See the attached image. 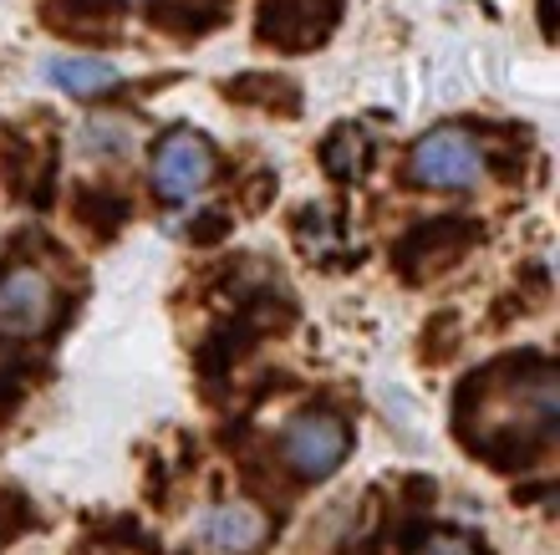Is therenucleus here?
<instances>
[{
    "mask_svg": "<svg viewBox=\"0 0 560 555\" xmlns=\"http://www.w3.org/2000/svg\"><path fill=\"white\" fill-rule=\"evenodd\" d=\"M82 148L88 153H128L133 148V128L122 117H92L82 128Z\"/></svg>",
    "mask_w": 560,
    "mask_h": 555,
    "instance_id": "nucleus-7",
    "label": "nucleus"
},
{
    "mask_svg": "<svg viewBox=\"0 0 560 555\" xmlns=\"http://www.w3.org/2000/svg\"><path fill=\"white\" fill-rule=\"evenodd\" d=\"M266 535H270V520L255 510V505H240V499L214 505V510L205 514L209 555H255L266 545Z\"/></svg>",
    "mask_w": 560,
    "mask_h": 555,
    "instance_id": "nucleus-5",
    "label": "nucleus"
},
{
    "mask_svg": "<svg viewBox=\"0 0 560 555\" xmlns=\"http://www.w3.org/2000/svg\"><path fill=\"white\" fill-rule=\"evenodd\" d=\"M57 316V286L36 265L0 270V336H42Z\"/></svg>",
    "mask_w": 560,
    "mask_h": 555,
    "instance_id": "nucleus-2",
    "label": "nucleus"
},
{
    "mask_svg": "<svg viewBox=\"0 0 560 555\" xmlns=\"http://www.w3.org/2000/svg\"><path fill=\"white\" fill-rule=\"evenodd\" d=\"M413 178L423 189H469L485 178V153L464 128H433L413 148Z\"/></svg>",
    "mask_w": 560,
    "mask_h": 555,
    "instance_id": "nucleus-1",
    "label": "nucleus"
},
{
    "mask_svg": "<svg viewBox=\"0 0 560 555\" xmlns=\"http://www.w3.org/2000/svg\"><path fill=\"white\" fill-rule=\"evenodd\" d=\"M209 178H214V153L199 132H174V138H163L159 159H153V184H159L163 199H194V194L209 189Z\"/></svg>",
    "mask_w": 560,
    "mask_h": 555,
    "instance_id": "nucleus-4",
    "label": "nucleus"
},
{
    "mask_svg": "<svg viewBox=\"0 0 560 555\" xmlns=\"http://www.w3.org/2000/svg\"><path fill=\"white\" fill-rule=\"evenodd\" d=\"M413 555H479V551H474V541H464V535H428Z\"/></svg>",
    "mask_w": 560,
    "mask_h": 555,
    "instance_id": "nucleus-8",
    "label": "nucleus"
},
{
    "mask_svg": "<svg viewBox=\"0 0 560 555\" xmlns=\"http://www.w3.org/2000/svg\"><path fill=\"white\" fill-rule=\"evenodd\" d=\"M46 77L57 82L61 92H72V97H88V92H103L118 82V67H107V61H92V57H57L46 67Z\"/></svg>",
    "mask_w": 560,
    "mask_h": 555,
    "instance_id": "nucleus-6",
    "label": "nucleus"
},
{
    "mask_svg": "<svg viewBox=\"0 0 560 555\" xmlns=\"http://www.w3.org/2000/svg\"><path fill=\"white\" fill-rule=\"evenodd\" d=\"M280 449H285V464H291L301 479H326V474L347 459L352 439H347V428H341L331 413H301V418L285 424Z\"/></svg>",
    "mask_w": 560,
    "mask_h": 555,
    "instance_id": "nucleus-3",
    "label": "nucleus"
}]
</instances>
